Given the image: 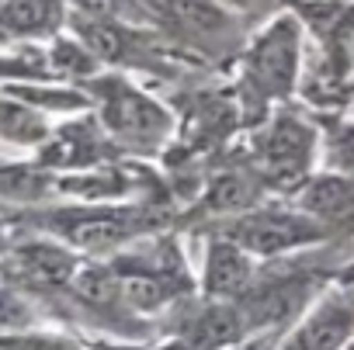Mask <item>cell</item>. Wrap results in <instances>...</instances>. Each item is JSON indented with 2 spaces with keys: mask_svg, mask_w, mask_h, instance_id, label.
I'll list each match as a JSON object with an SVG mask.
<instances>
[{
  "mask_svg": "<svg viewBox=\"0 0 354 350\" xmlns=\"http://www.w3.org/2000/svg\"><path fill=\"white\" fill-rule=\"evenodd\" d=\"M28 222L59 236L70 250L101 253L149 229V212L146 208H56V212H35L28 215Z\"/></svg>",
  "mask_w": 354,
  "mask_h": 350,
  "instance_id": "1",
  "label": "cell"
},
{
  "mask_svg": "<svg viewBox=\"0 0 354 350\" xmlns=\"http://www.w3.org/2000/svg\"><path fill=\"white\" fill-rule=\"evenodd\" d=\"M8 284L28 291V295H49V291H70L73 278L80 274V260L66 243L53 240H25L11 243L0 257Z\"/></svg>",
  "mask_w": 354,
  "mask_h": 350,
  "instance_id": "2",
  "label": "cell"
},
{
  "mask_svg": "<svg viewBox=\"0 0 354 350\" xmlns=\"http://www.w3.org/2000/svg\"><path fill=\"white\" fill-rule=\"evenodd\" d=\"M323 236V226L309 215H288V212H247L236 219L226 233L230 243H236L247 253H285L306 243H316Z\"/></svg>",
  "mask_w": 354,
  "mask_h": 350,
  "instance_id": "3",
  "label": "cell"
},
{
  "mask_svg": "<svg viewBox=\"0 0 354 350\" xmlns=\"http://www.w3.org/2000/svg\"><path fill=\"white\" fill-rule=\"evenodd\" d=\"M101 97H104V108H101L104 128L115 132L118 139L136 142V146H149V142L167 135V115L139 90L111 80V84H104Z\"/></svg>",
  "mask_w": 354,
  "mask_h": 350,
  "instance_id": "4",
  "label": "cell"
},
{
  "mask_svg": "<svg viewBox=\"0 0 354 350\" xmlns=\"http://www.w3.org/2000/svg\"><path fill=\"white\" fill-rule=\"evenodd\" d=\"M299 66V32L295 21H278L250 49V77L264 94H288Z\"/></svg>",
  "mask_w": 354,
  "mask_h": 350,
  "instance_id": "5",
  "label": "cell"
},
{
  "mask_svg": "<svg viewBox=\"0 0 354 350\" xmlns=\"http://www.w3.org/2000/svg\"><path fill=\"white\" fill-rule=\"evenodd\" d=\"M313 153V132L295 118H278L261 139L264 170L278 184H295Z\"/></svg>",
  "mask_w": 354,
  "mask_h": 350,
  "instance_id": "6",
  "label": "cell"
},
{
  "mask_svg": "<svg viewBox=\"0 0 354 350\" xmlns=\"http://www.w3.org/2000/svg\"><path fill=\"white\" fill-rule=\"evenodd\" d=\"M250 274H254V264H250L247 250H240L230 240L212 243L209 260H205V291L212 298H219V302L243 298L250 288Z\"/></svg>",
  "mask_w": 354,
  "mask_h": 350,
  "instance_id": "7",
  "label": "cell"
},
{
  "mask_svg": "<svg viewBox=\"0 0 354 350\" xmlns=\"http://www.w3.org/2000/svg\"><path fill=\"white\" fill-rule=\"evenodd\" d=\"M0 21L18 42L46 39L63 28L66 0H0Z\"/></svg>",
  "mask_w": 354,
  "mask_h": 350,
  "instance_id": "8",
  "label": "cell"
},
{
  "mask_svg": "<svg viewBox=\"0 0 354 350\" xmlns=\"http://www.w3.org/2000/svg\"><path fill=\"white\" fill-rule=\"evenodd\" d=\"M101 159V142L91 132V125H66L46 139L39 149V166L42 170H87Z\"/></svg>",
  "mask_w": 354,
  "mask_h": 350,
  "instance_id": "9",
  "label": "cell"
},
{
  "mask_svg": "<svg viewBox=\"0 0 354 350\" xmlns=\"http://www.w3.org/2000/svg\"><path fill=\"white\" fill-rule=\"evenodd\" d=\"M243 329H247V322H243L240 309L219 302V305L202 309V312L185 326L181 347H185V350H223V347L236 343V340L243 336Z\"/></svg>",
  "mask_w": 354,
  "mask_h": 350,
  "instance_id": "10",
  "label": "cell"
},
{
  "mask_svg": "<svg viewBox=\"0 0 354 350\" xmlns=\"http://www.w3.org/2000/svg\"><path fill=\"white\" fill-rule=\"evenodd\" d=\"M354 326V309L347 302H326L316 309L295 336L292 350H337Z\"/></svg>",
  "mask_w": 354,
  "mask_h": 350,
  "instance_id": "11",
  "label": "cell"
},
{
  "mask_svg": "<svg viewBox=\"0 0 354 350\" xmlns=\"http://www.w3.org/2000/svg\"><path fill=\"white\" fill-rule=\"evenodd\" d=\"M302 212L309 219L323 222H340L354 212V181L351 177H316L302 191Z\"/></svg>",
  "mask_w": 354,
  "mask_h": 350,
  "instance_id": "12",
  "label": "cell"
},
{
  "mask_svg": "<svg viewBox=\"0 0 354 350\" xmlns=\"http://www.w3.org/2000/svg\"><path fill=\"white\" fill-rule=\"evenodd\" d=\"M53 135V128L46 125L42 111L4 94L0 97V139L11 146H46V139Z\"/></svg>",
  "mask_w": 354,
  "mask_h": 350,
  "instance_id": "13",
  "label": "cell"
},
{
  "mask_svg": "<svg viewBox=\"0 0 354 350\" xmlns=\"http://www.w3.org/2000/svg\"><path fill=\"white\" fill-rule=\"evenodd\" d=\"M261 198V188L247 173H223L212 181V188L202 198V208L212 215H233V212H250Z\"/></svg>",
  "mask_w": 354,
  "mask_h": 350,
  "instance_id": "14",
  "label": "cell"
},
{
  "mask_svg": "<svg viewBox=\"0 0 354 350\" xmlns=\"http://www.w3.org/2000/svg\"><path fill=\"white\" fill-rule=\"evenodd\" d=\"M73 298L87 309H115L122 298V281H118V271L115 267H80V274L73 278L70 284Z\"/></svg>",
  "mask_w": 354,
  "mask_h": 350,
  "instance_id": "15",
  "label": "cell"
},
{
  "mask_svg": "<svg viewBox=\"0 0 354 350\" xmlns=\"http://www.w3.org/2000/svg\"><path fill=\"white\" fill-rule=\"evenodd\" d=\"M73 32H77V42L94 59L118 63L129 52V39H125V32L115 21H97V18H84L80 14V18H73Z\"/></svg>",
  "mask_w": 354,
  "mask_h": 350,
  "instance_id": "16",
  "label": "cell"
},
{
  "mask_svg": "<svg viewBox=\"0 0 354 350\" xmlns=\"http://www.w3.org/2000/svg\"><path fill=\"white\" fill-rule=\"evenodd\" d=\"M167 14L195 39H216L230 28L226 14L209 0H167Z\"/></svg>",
  "mask_w": 354,
  "mask_h": 350,
  "instance_id": "17",
  "label": "cell"
},
{
  "mask_svg": "<svg viewBox=\"0 0 354 350\" xmlns=\"http://www.w3.org/2000/svg\"><path fill=\"white\" fill-rule=\"evenodd\" d=\"M35 322H39V305L32 302V295L15 284H0V340L32 333Z\"/></svg>",
  "mask_w": 354,
  "mask_h": 350,
  "instance_id": "18",
  "label": "cell"
},
{
  "mask_svg": "<svg viewBox=\"0 0 354 350\" xmlns=\"http://www.w3.org/2000/svg\"><path fill=\"white\" fill-rule=\"evenodd\" d=\"M0 350H80V343L66 340V336H49V333H18V336H4Z\"/></svg>",
  "mask_w": 354,
  "mask_h": 350,
  "instance_id": "19",
  "label": "cell"
},
{
  "mask_svg": "<svg viewBox=\"0 0 354 350\" xmlns=\"http://www.w3.org/2000/svg\"><path fill=\"white\" fill-rule=\"evenodd\" d=\"M66 4H73L84 18H97V21H115L122 14H129V0H66Z\"/></svg>",
  "mask_w": 354,
  "mask_h": 350,
  "instance_id": "20",
  "label": "cell"
},
{
  "mask_svg": "<svg viewBox=\"0 0 354 350\" xmlns=\"http://www.w3.org/2000/svg\"><path fill=\"white\" fill-rule=\"evenodd\" d=\"M337 163H340V170L347 173V177L354 181V132H347L337 142Z\"/></svg>",
  "mask_w": 354,
  "mask_h": 350,
  "instance_id": "21",
  "label": "cell"
},
{
  "mask_svg": "<svg viewBox=\"0 0 354 350\" xmlns=\"http://www.w3.org/2000/svg\"><path fill=\"white\" fill-rule=\"evenodd\" d=\"M11 243H15V240L8 236V222H4V219H0V257H4V253H8V246H11Z\"/></svg>",
  "mask_w": 354,
  "mask_h": 350,
  "instance_id": "22",
  "label": "cell"
},
{
  "mask_svg": "<svg viewBox=\"0 0 354 350\" xmlns=\"http://www.w3.org/2000/svg\"><path fill=\"white\" fill-rule=\"evenodd\" d=\"M340 284H344V288H347V291L354 295V267H347V271L340 274Z\"/></svg>",
  "mask_w": 354,
  "mask_h": 350,
  "instance_id": "23",
  "label": "cell"
},
{
  "mask_svg": "<svg viewBox=\"0 0 354 350\" xmlns=\"http://www.w3.org/2000/svg\"><path fill=\"white\" fill-rule=\"evenodd\" d=\"M240 350H264V343H247V347H240Z\"/></svg>",
  "mask_w": 354,
  "mask_h": 350,
  "instance_id": "24",
  "label": "cell"
},
{
  "mask_svg": "<svg viewBox=\"0 0 354 350\" xmlns=\"http://www.w3.org/2000/svg\"><path fill=\"white\" fill-rule=\"evenodd\" d=\"M0 166H4V159H0Z\"/></svg>",
  "mask_w": 354,
  "mask_h": 350,
  "instance_id": "25",
  "label": "cell"
}]
</instances>
